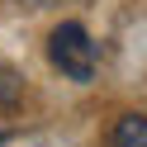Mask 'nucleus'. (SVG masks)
Segmentation results:
<instances>
[{"instance_id": "f257e3e1", "label": "nucleus", "mask_w": 147, "mask_h": 147, "mask_svg": "<svg viewBox=\"0 0 147 147\" xmlns=\"http://www.w3.org/2000/svg\"><path fill=\"white\" fill-rule=\"evenodd\" d=\"M48 52H52V67L71 81H90L100 67V48L90 43V33L81 24H57L48 38Z\"/></svg>"}, {"instance_id": "f03ea898", "label": "nucleus", "mask_w": 147, "mask_h": 147, "mask_svg": "<svg viewBox=\"0 0 147 147\" xmlns=\"http://www.w3.org/2000/svg\"><path fill=\"white\" fill-rule=\"evenodd\" d=\"M19 105H24V76L0 62V114H14Z\"/></svg>"}, {"instance_id": "7ed1b4c3", "label": "nucleus", "mask_w": 147, "mask_h": 147, "mask_svg": "<svg viewBox=\"0 0 147 147\" xmlns=\"http://www.w3.org/2000/svg\"><path fill=\"white\" fill-rule=\"evenodd\" d=\"M114 147H147V114H128L114 128Z\"/></svg>"}, {"instance_id": "20e7f679", "label": "nucleus", "mask_w": 147, "mask_h": 147, "mask_svg": "<svg viewBox=\"0 0 147 147\" xmlns=\"http://www.w3.org/2000/svg\"><path fill=\"white\" fill-rule=\"evenodd\" d=\"M38 5H62V0H38Z\"/></svg>"}, {"instance_id": "39448f33", "label": "nucleus", "mask_w": 147, "mask_h": 147, "mask_svg": "<svg viewBox=\"0 0 147 147\" xmlns=\"http://www.w3.org/2000/svg\"><path fill=\"white\" fill-rule=\"evenodd\" d=\"M0 142H5V133H0Z\"/></svg>"}]
</instances>
